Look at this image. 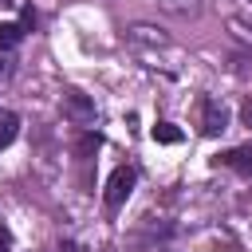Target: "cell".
<instances>
[{
    "label": "cell",
    "mask_w": 252,
    "mask_h": 252,
    "mask_svg": "<svg viewBox=\"0 0 252 252\" xmlns=\"http://www.w3.org/2000/svg\"><path fill=\"white\" fill-rule=\"evenodd\" d=\"M16 134H20V118L12 110H0V150H8L16 142Z\"/></svg>",
    "instance_id": "obj_5"
},
{
    "label": "cell",
    "mask_w": 252,
    "mask_h": 252,
    "mask_svg": "<svg viewBox=\"0 0 252 252\" xmlns=\"http://www.w3.org/2000/svg\"><path fill=\"white\" fill-rule=\"evenodd\" d=\"M8 248H12V232L0 224V252H8Z\"/></svg>",
    "instance_id": "obj_9"
},
{
    "label": "cell",
    "mask_w": 252,
    "mask_h": 252,
    "mask_svg": "<svg viewBox=\"0 0 252 252\" xmlns=\"http://www.w3.org/2000/svg\"><path fill=\"white\" fill-rule=\"evenodd\" d=\"M63 114L71 118V122H79V126H91L94 122V102H91V94H83V91H63Z\"/></svg>",
    "instance_id": "obj_3"
},
{
    "label": "cell",
    "mask_w": 252,
    "mask_h": 252,
    "mask_svg": "<svg viewBox=\"0 0 252 252\" xmlns=\"http://www.w3.org/2000/svg\"><path fill=\"white\" fill-rule=\"evenodd\" d=\"M98 146H102V138H98V134H83V138H79V146H75V154H79V158H87V154H94Z\"/></svg>",
    "instance_id": "obj_8"
},
{
    "label": "cell",
    "mask_w": 252,
    "mask_h": 252,
    "mask_svg": "<svg viewBox=\"0 0 252 252\" xmlns=\"http://www.w3.org/2000/svg\"><path fill=\"white\" fill-rule=\"evenodd\" d=\"M228 130V106L217 102V98H201V134L205 138H217Z\"/></svg>",
    "instance_id": "obj_2"
},
{
    "label": "cell",
    "mask_w": 252,
    "mask_h": 252,
    "mask_svg": "<svg viewBox=\"0 0 252 252\" xmlns=\"http://www.w3.org/2000/svg\"><path fill=\"white\" fill-rule=\"evenodd\" d=\"M134 181H138V177H134V169H130V165H118V169L110 173L106 193H102V201H106V209H110V213H118V209L126 205V197L134 193Z\"/></svg>",
    "instance_id": "obj_1"
},
{
    "label": "cell",
    "mask_w": 252,
    "mask_h": 252,
    "mask_svg": "<svg viewBox=\"0 0 252 252\" xmlns=\"http://www.w3.org/2000/svg\"><path fill=\"white\" fill-rule=\"evenodd\" d=\"M150 134H154V142H161V146H177V142H181V126H173V122H158Z\"/></svg>",
    "instance_id": "obj_6"
},
{
    "label": "cell",
    "mask_w": 252,
    "mask_h": 252,
    "mask_svg": "<svg viewBox=\"0 0 252 252\" xmlns=\"http://www.w3.org/2000/svg\"><path fill=\"white\" fill-rule=\"evenodd\" d=\"M217 165H228V169H236V173H252V142H248V146H236V150H224V154L217 158Z\"/></svg>",
    "instance_id": "obj_4"
},
{
    "label": "cell",
    "mask_w": 252,
    "mask_h": 252,
    "mask_svg": "<svg viewBox=\"0 0 252 252\" xmlns=\"http://www.w3.org/2000/svg\"><path fill=\"white\" fill-rule=\"evenodd\" d=\"M20 39H24V24H12V20L0 24V47H16Z\"/></svg>",
    "instance_id": "obj_7"
}]
</instances>
